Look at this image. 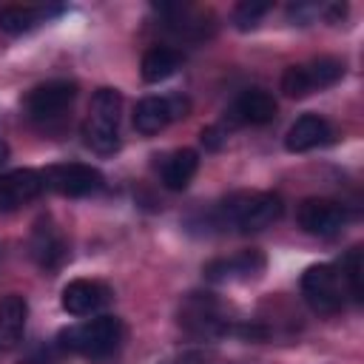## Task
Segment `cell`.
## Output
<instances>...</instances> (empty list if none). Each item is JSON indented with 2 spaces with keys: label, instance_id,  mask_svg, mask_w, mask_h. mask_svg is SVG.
<instances>
[{
  "label": "cell",
  "instance_id": "obj_1",
  "mask_svg": "<svg viewBox=\"0 0 364 364\" xmlns=\"http://www.w3.org/2000/svg\"><path fill=\"white\" fill-rule=\"evenodd\" d=\"M125 338V324L117 316H97L82 324L65 327L57 336V347L68 353H80L85 358H105L111 355Z\"/></svg>",
  "mask_w": 364,
  "mask_h": 364
},
{
  "label": "cell",
  "instance_id": "obj_2",
  "mask_svg": "<svg viewBox=\"0 0 364 364\" xmlns=\"http://www.w3.org/2000/svg\"><path fill=\"white\" fill-rule=\"evenodd\" d=\"M119 111H122V94L117 88H97L91 97V114L82 125L85 145L100 154L111 156L119 151Z\"/></svg>",
  "mask_w": 364,
  "mask_h": 364
},
{
  "label": "cell",
  "instance_id": "obj_3",
  "mask_svg": "<svg viewBox=\"0 0 364 364\" xmlns=\"http://www.w3.org/2000/svg\"><path fill=\"white\" fill-rule=\"evenodd\" d=\"M284 205L279 193H236L216 208V225L239 228L242 233L264 230L282 216Z\"/></svg>",
  "mask_w": 364,
  "mask_h": 364
},
{
  "label": "cell",
  "instance_id": "obj_4",
  "mask_svg": "<svg viewBox=\"0 0 364 364\" xmlns=\"http://www.w3.org/2000/svg\"><path fill=\"white\" fill-rule=\"evenodd\" d=\"M344 282L336 264H313L301 276V296L313 313L333 316L344 307Z\"/></svg>",
  "mask_w": 364,
  "mask_h": 364
},
{
  "label": "cell",
  "instance_id": "obj_5",
  "mask_svg": "<svg viewBox=\"0 0 364 364\" xmlns=\"http://www.w3.org/2000/svg\"><path fill=\"white\" fill-rule=\"evenodd\" d=\"M43 182H46V188L57 191L60 196H91L105 185L102 173L85 162L51 165L43 171Z\"/></svg>",
  "mask_w": 364,
  "mask_h": 364
},
{
  "label": "cell",
  "instance_id": "obj_6",
  "mask_svg": "<svg viewBox=\"0 0 364 364\" xmlns=\"http://www.w3.org/2000/svg\"><path fill=\"white\" fill-rule=\"evenodd\" d=\"M74 97H77V82H71V80H48V82L34 85L26 94L23 108H26V114L31 119L46 122V119L60 117L74 102Z\"/></svg>",
  "mask_w": 364,
  "mask_h": 364
},
{
  "label": "cell",
  "instance_id": "obj_7",
  "mask_svg": "<svg viewBox=\"0 0 364 364\" xmlns=\"http://www.w3.org/2000/svg\"><path fill=\"white\" fill-rule=\"evenodd\" d=\"M179 117H188V102L182 97H145L134 108V128L151 136Z\"/></svg>",
  "mask_w": 364,
  "mask_h": 364
},
{
  "label": "cell",
  "instance_id": "obj_8",
  "mask_svg": "<svg viewBox=\"0 0 364 364\" xmlns=\"http://www.w3.org/2000/svg\"><path fill=\"white\" fill-rule=\"evenodd\" d=\"M299 225L313 236H336L347 225V210L333 199H304L299 205Z\"/></svg>",
  "mask_w": 364,
  "mask_h": 364
},
{
  "label": "cell",
  "instance_id": "obj_9",
  "mask_svg": "<svg viewBox=\"0 0 364 364\" xmlns=\"http://www.w3.org/2000/svg\"><path fill=\"white\" fill-rule=\"evenodd\" d=\"M31 259L43 267V270H57L65 256H68V245L60 233V228L51 222V216H40L34 230H31V242H28Z\"/></svg>",
  "mask_w": 364,
  "mask_h": 364
},
{
  "label": "cell",
  "instance_id": "obj_10",
  "mask_svg": "<svg viewBox=\"0 0 364 364\" xmlns=\"http://www.w3.org/2000/svg\"><path fill=\"white\" fill-rule=\"evenodd\" d=\"M46 182L40 171L31 168H17L0 176V210H14L43 193Z\"/></svg>",
  "mask_w": 364,
  "mask_h": 364
},
{
  "label": "cell",
  "instance_id": "obj_11",
  "mask_svg": "<svg viewBox=\"0 0 364 364\" xmlns=\"http://www.w3.org/2000/svg\"><path fill=\"white\" fill-rule=\"evenodd\" d=\"M108 299H111L108 287L100 284V282H94V279H74L60 293V304H63V310L68 316H91Z\"/></svg>",
  "mask_w": 364,
  "mask_h": 364
},
{
  "label": "cell",
  "instance_id": "obj_12",
  "mask_svg": "<svg viewBox=\"0 0 364 364\" xmlns=\"http://www.w3.org/2000/svg\"><path fill=\"white\" fill-rule=\"evenodd\" d=\"M330 136H333V128H330V122L324 117L304 114L290 125V131L284 136V148L293 151V154H304L310 148H318V145L330 142Z\"/></svg>",
  "mask_w": 364,
  "mask_h": 364
},
{
  "label": "cell",
  "instance_id": "obj_13",
  "mask_svg": "<svg viewBox=\"0 0 364 364\" xmlns=\"http://www.w3.org/2000/svg\"><path fill=\"white\" fill-rule=\"evenodd\" d=\"M264 270V256L259 250H242L230 259H213L205 264V279L210 282H228V279H250Z\"/></svg>",
  "mask_w": 364,
  "mask_h": 364
},
{
  "label": "cell",
  "instance_id": "obj_14",
  "mask_svg": "<svg viewBox=\"0 0 364 364\" xmlns=\"http://www.w3.org/2000/svg\"><path fill=\"white\" fill-rule=\"evenodd\" d=\"M26 318H28L26 299L20 293H9L0 301V355L20 344L23 330H26Z\"/></svg>",
  "mask_w": 364,
  "mask_h": 364
},
{
  "label": "cell",
  "instance_id": "obj_15",
  "mask_svg": "<svg viewBox=\"0 0 364 364\" xmlns=\"http://www.w3.org/2000/svg\"><path fill=\"white\" fill-rule=\"evenodd\" d=\"M276 111H279V105H276L273 94L264 91V88H247V91H242V94L236 97V102H233V117H236L239 122H250V125H264V122H270V119L276 117Z\"/></svg>",
  "mask_w": 364,
  "mask_h": 364
},
{
  "label": "cell",
  "instance_id": "obj_16",
  "mask_svg": "<svg viewBox=\"0 0 364 364\" xmlns=\"http://www.w3.org/2000/svg\"><path fill=\"white\" fill-rule=\"evenodd\" d=\"M196 171H199V154L191 148H179L162 159L159 176L168 191H185L191 185V179L196 176Z\"/></svg>",
  "mask_w": 364,
  "mask_h": 364
},
{
  "label": "cell",
  "instance_id": "obj_17",
  "mask_svg": "<svg viewBox=\"0 0 364 364\" xmlns=\"http://www.w3.org/2000/svg\"><path fill=\"white\" fill-rule=\"evenodd\" d=\"M179 68V51L168 48V46H154L142 54V63H139V74L145 82H162L168 80L173 71Z\"/></svg>",
  "mask_w": 364,
  "mask_h": 364
},
{
  "label": "cell",
  "instance_id": "obj_18",
  "mask_svg": "<svg viewBox=\"0 0 364 364\" xmlns=\"http://www.w3.org/2000/svg\"><path fill=\"white\" fill-rule=\"evenodd\" d=\"M46 14H48L46 9L6 6V9H0V31H6V34H26V31H31Z\"/></svg>",
  "mask_w": 364,
  "mask_h": 364
},
{
  "label": "cell",
  "instance_id": "obj_19",
  "mask_svg": "<svg viewBox=\"0 0 364 364\" xmlns=\"http://www.w3.org/2000/svg\"><path fill=\"white\" fill-rule=\"evenodd\" d=\"M304 68H307V77H310L313 91H316V88L336 85V82L344 77V63L336 60V57H318V60H313V63L304 65Z\"/></svg>",
  "mask_w": 364,
  "mask_h": 364
},
{
  "label": "cell",
  "instance_id": "obj_20",
  "mask_svg": "<svg viewBox=\"0 0 364 364\" xmlns=\"http://www.w3.org/2000/svg\"><path fill=\"white\" fill-rule=\"evenodd\" d=\"M341 282H344V290L353 296V301H361L364 293H361V247H353L344 259H341Z\"/></svg>",
  "mask_w": 364,
  "mask_h": 364
},
{
  "label": "cell",
  "instance_id": "obj_21",
  "mask_svg": "<svg viewBox=\"0 0 364 364\" xmlns=\"http://www.w3.org/2000/svg\"><path fill=\"white\" fill-rule=\"evenodd\" d=\"M270 11V3H262V0H245L233 9V26L239 31H250L259 26V20Z\"/></svg>",
  "mask_w": 364,
  "mask_h": 364
},
{
  "label": "cell",
  "instance_id": "obj_22",
  "mask_svg": "<svg viewBox=\"0 0 364 364\" xmlns=\"http://www.w3.org/2000/svg\"><path fill=\"white\" fill-rule=\"evenodd\" d=\"M282 91H284L287 97H293V100L307 97V94L313 91L310 77H307V68H304V65H290V68H284V74H282Z\"/></svg>",
  "mask_w": 364,
  "mask_h": 364
},
{
  "label": "cell",
  "instance_id": "obj_23",
  "mask_svg": "<svg viewBox=\"0 0 364 364\" xmlns=\"http://www.w3.org/2000/svg\"><path fill=\"white\" fill-rule=\"evenodd\" d=\"M202 142H205V148H210V151H216V148H222V136H219V128H202Z\"/></svg>",
  "mask_w": 364,
  "mask_h": 364
},
{
  "label": "cell",
  "instance_id": "obj_24",
  "mask_svg": "<svg viewBox=\"0 0 364 364\" xmlns=\"http://www.w3.org/2000/svg\"><path fill=\"white\" fill-rule=\"evenodd\" d=\"M6 159H9V145H6V139L0 136V165H3Z\"/></svg>",
  "mask_w": 364,
  "mask_h": 364
}]
</instances>
